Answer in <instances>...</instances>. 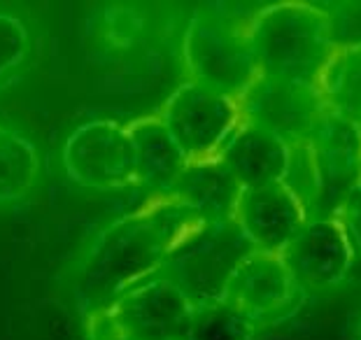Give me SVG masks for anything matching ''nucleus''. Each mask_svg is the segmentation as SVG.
Returning a JSON list of instances; mask_svg holds the SVG:
<instances>
[{"label": "nucleus", "mask_w": 361, "mask_h": 340, "mask_svg": "<svg viewBox=\"0 0 361 340\" xmlns=\"http://www.w3.org/2000/svg\"><path fill=\"white\" fill-rule=\"evenodd\" d=\"M198 221L173 196H154L96 236L73 277L80 315H89L119 293L161 275L180 238Z\"/></svg>", "instance_id": "obj_1"}, {"label": "nucleus", "mask_w": 361, "mask_h": 340, "mask_svg": "<svg viewBox=\"0 0 361 340\" xmlns=\"http://www.w3.org/2000/svg\"><path fill=\"white\" fill-rule=\"evenodd\" d=\"M261 75L317 87L334 56V24L329 12L303 0H284L257 10L245 21Z\"/></svg>", "instance_id": "obj_2"}, {"label": "nucleus", "mask_w": 361, "mask_h": 340, "mask_svg": "<svg viewBox=\"0 0 361 340\" xmlns=\"http://www.w3.org/2000/svg\"><path fill=\"white\" fill-rule=\"evenodd\" d=\"M310 219L341 214L361 191V123L326 112L308 140L294 147L287 180Z\"/></svg>", "instance_id": "obj_3"}, {"label": "nucleus", "mask_w": 361, "mask_h": 340, "mask_svg": "<svg viewBox=\"0 0 361 340\" xmlns=\"http://www.w3.org/2000/svg\"><path fill=\"white\" fill-rule=\"evenodd\" d=\"M194 303L173 280L157 275L82 317L87 340H184Z\"/></svg>", "instance_id": "obj_4"}, {"label": "nucleus", "mask_w": 361, "mask_h": 340, "mask_svg": "<svg viewBox=\"0 0 361 340\" xmlns=\"http://www.w3.org/2000/svg\"><path fill=\"white\" fill-rule=\"evenodd\" d=\"M252 250L235 219H198L175 245L161 275L178 284L194 305L207 303L224 296L228 277Z\"/></svg>", "instance_id": "obj_5"}, {"label": "nucleus", "mask_w": 361, "mask_h": 340, "mask_svg": "<svg viewBox=\"0 0 361 340\" xmlns=\"http://www.w3.org/2000/svg\"><path fill=\"white\" fill-rule=\"evenodd\" d=\"M184 66L189 80L240 100L259 77L245 21L198 12L184 35Z\"/></svg>", "instance_id": "obj_6"}, {"label": "nucleus", "mask_w": 361, "mask_h": 340, "mask_svg": "<svg viewBox=\"0 0 361 340\" xmlns=\"http://www.w3.org/2000/svg\"><path fill=\"white\" fill-rule=\"evenodd\" d=\"M159 119L171 130L189 164L221 157L240 128V103L219 91L187 80L159 110Z\"/></svg>", "instance_id": "obj_7"}, {"label": "nucleus", "mask_w": 361, "mask_h": 340, "mask_svg": "<svg viewBox=\"0 0 361 340\" xmlns=\"http://www.w3.org/2000/svg\"><path fill=\"white\" fill-rule=\"evenodd\" d=\"M66 173L80 187L124 189L140 184V161L128 126L94 119L75 128L63 147Z\"/></svg>", "instance_id": "obj_8"}, {"label": "nucleus", "mask_w": 361, "mask_h": 340, "mask_svg": "<svg viewBox=\"0 0 361 340\" xmlns=\"http://www.w3.org/2000/svg\"><path fill=\"white\" fill-rule=\"evenodd\" d=\"M238 103L243 121L271 130L289 147L308 140L317 121L329 112L317 87L261 73Z\"/></svg>", "instance_id": "obj_9"}, {"label": "nucleus", "mask_w": 361, "mask_h": 340, "mask_svg": "<svg viewBox=\"0 0 361 340\" xmlns=\"http://www.w3.org/2000/svg\"><path fill=\"white\" fill-rule=\"evenodd\" d=\"M221 298L231 300L266 329L296 310L303 300V287L282 254L252 250L228 277Z\"/></svg>", "instance_id": "obj_10"}, {"label": "nucleus", "mask_w": 361, "mask_h": 340, "mask_svg": "<svg viewBox=\"0 0 361 340\" xmlns=\"http://www.w3.org/2000/svg\"><path fill=\"white\" fill-rule=\"evenodd\" d=\"M282 257L303 291L341 287L357 266L355 245L341 214L310 219Z\"/></svg>", "instance_id": "obj_11"}, {"label": "nucleus", "mask_w": 361, "mask_h": 340, "mask_svg": "<svg viewBox=\"0 0 361 340\" xmlns=\"http://www.w3.org/2000/svg\"><path fill=\"white\" fill-rule=\"evenodd\" d=\"M233 219L255 250L284 254L310 221V214L287 182H273L243 189Z\"/></svg>", "instance_id": "obj_12"}, {"label": "nucleus", "mask_w": 361, "mask_h": 340, "mask_svg": "<svg viewBox=\"0 0 361 340\" xmlns=\"http://www.w3.org/2000/svg\"><path fill=\"white\" fill-rule=\"evenodd\" d=\"M291 157L294 147L280 140L271 130L243 121L219 159L240 182V187L250 189L287 180Z\"/></svg>", "instance_id": "obj_13"}, {"label": "nucleus", "mask_w": 361, "mask_h": 340, "mask_svg": "<svg viewBox=\"0 0 361 340\" xmlns=\"http://www.w3.org/2000/svg\"><path fill=\"white\" fill-rule=\"evenodd\" d=\"M240 194V182L217 157L189 164L168 196L178 198L201 221H224L233 219Z\"/></svg>", "instance_id": "obj_14"}, {"label": "nucleus", "mask_w": 361, "mask_h": 340, "mask_svg": "<svg viewBox=\"0 0 361 340\" xmlns=\"http://www.w3.org/2000/svg\"><path fill=\"white\" fill-rule=\"evenodd\" d=\"M126 126L140 161V184L149 187L154 196H168L184 168L189 166V159L184 157L159 114L133 119Z\"/></svg>", "instance_id": "obj_15"}, {"label": "nucleus", "mask_w": 361, "mask_h": 340, "mask_svg": "<svg viewBox=\"0 0 361 340\" xmlns=\"http://www.w3.org/2000/svg\"><path fill=\"white\" fill-rule=\"evenodd\" d=\"M317 89L329 112L361 123V40L338 44Z\"/></svg>", "instance_id": "obj_16"}, {"label": "nucleus", "mask_w": 361, "mask_h": 340, "mask_svg": "<svg viewBox=\"0 0 361 340\" xmlns=\"http://www.w3.org/2000/svg\"><path fill=\"white\" fill-rule=\"evenodd\" d=\"M261 329L255 317L231 300L217 298L194 308L184 340H257Z\"/></svg>", "instance_id": "obj_17"}, {"label": "nucleus", "mask_w": 361, "mask_h": 340, "mask_svg": "<svg viewBox=\"0 0 361 340\" xmlns=\"http://www.w3.org/2000/svg\"><path fill=\"white\" fill-rule=\"evenodd\" d=\"M37 152L24 135L0 128V203L26 196L37 177Z\"/></svg>", "instance_id": "obj_18"}, {"label": "nucleus", "mask_w": 361, "mask_h": 340, "mask_svg": "<svg viewBox=\"0 0 361 340\" xmlns=\"http://www.w3.org/2000/svg\"><path fill=\"white\" fill-rule=\"evenodd\" d=\"M28 51V30L17 17L0 14V77L19 66Z\"/></svg>", "instance_id": "obj_19"}, {"label": "nucleus", "mask_w": 361, "mask_h": 340, "mask_svg": "<svg viewBox=\"0 0 361 340\" xmlns=\"http://www.w3.org/2000/svg\"><path fill=\"white\" fill-rule=\"evenodd\" d=\"M341 219L345 224V229H348L352 245H355L357 264H361V191L345 203V207L341 210Z\"/></svg>", "instance_id": "obj_20"}, {"label": "nucleus", "mask_w": 361, "mask_h": 340, "mask_svg": "<svg viewBox=\"0 0 361 340\" xmlns=\"http://www.w3.org/2000/svg\"><path fill=\"white\" fill-rule=\"evenodd\" d=\"M352 340H361V312L355 322V329H352Z\"/></svg>", "instance_id": "obj_21"}]
</instances>
